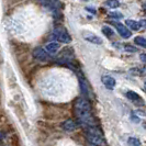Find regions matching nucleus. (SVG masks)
<instances>
[{
	"label": "nucleus",
	"instance_id": "nucleus-18",
	"mask_svg": "<svg viewBox=\"0 0 146 146\" xmlns=\"http://www.w3.org/2000/svg\"><path fill=\"white\" fill-rule=\"evenodd\" d=\"M109 17L110 18H113V19H122V18H123V15L120 13V12H110Z\"/></svg>",
	"mask_w": 146,
	"mask_h": 146
},
{
	"label": "nucleus",
	"instance_id": "nucleus-1",
	"mask_svg": "<svg viewBox=\"0 0 146 146\" xmlns=\"http://www.w3.org/2000/svg\"><path fill=\"white\" fill-rule=\"evenodd\" d=\"M74 112L77 117V121L85 127L97 126L95 119L91 113V104L86 98L80 97L74 103Z\"/></svg>",
	"mask_w": 146,
	"mask_h": 146
},
{
	"label": "nucleus",
	"instance_id": "nucleus-14",
	"mask_svg": "<svg viewBox=\"0 0 146 146\" xmlns=\"http://www.w3.org/2000/svg\"><path fill=\"white\" fill-rule=\"evenodd\" d=\"M106 6H108L109 8H112V9H115L120 6V1L119 0H106Z\"/></svg>",
	"mask_w": 146,
	"mask_h": 146
},
{
	"label": "nucleus",
	"instance_id": "nucleus-23",
	"mask_svg": "<svg viewBox=\"0 0 146 146\" xmlns=\"http://www.w3.org/2000/svg\"><path fill=\"white\" fill-rule=\"evenodd\" d=\"M88 146H97V145H92V144H90V143H89V144H88Z\"/></svg>",
	"mask_w": 146,
	"mask_h": 146
},
{
	"label": "nucleus",
	"instance_id": "nucleus-12",
	"mask_svg": "<svg viewBox=\"0 0 146 146\" xmlns=\"http://www.w3.org/2000/svg\"><path fill=\"white\" fill-rule=\"evenodd\" d=\"M125 24L127 25L129 29L133 30V31H139V28H141L139 22H136V21H134V20H126V21H125Z\"/></svg>",
	"mask_w": 146,
	"mask_h": 146
},
{
	"label": "nucleus",
	"instance_id": "nucleus-17",
	"mask_svg": "<svg viewBox=\"0 0 146 146\" xmlns=\"http://www.w3.org/2000/svg\"><path fill=\"white\" fill-rule=\"evenodd\" d=\"M123 50L125 52H130V53H135V52H139L137 51V48H135V47H133L131 45H124L123 46Z\"/></svg>",
	"mask_w": 146,
	"mask_h": 146
},
{
	"label": "nucleus",
	"instance_id": "nucleus-21",
	"mask_svg": "<svg viewBox=\"0 0 146 146\" xmlns=\"http://www.w3.org/2000/svg\"><path fill=\"white\" fill-rule=\"evenodd\" d=\"M142 74H144V75H146V68H144V69H142Z\"/></svg>",
	"mask_w": 146,
	"mask_h": 146
},
{
	"label": "nucleus",
	"instance_id": "nucleus-20",
	"mask_svg": "<svg viewBox=\"0 0 146 146\" xmlns=\"http://www.w3.org/2000/svg\"><path fill=\"white\" fill-rule=\"evenodd\" d=\"M139 24H141V27H142V28L146 29V19H143V20H141V21H139Z\"/></svg>",
	"mask_w": 146,
	"mask_h": 146
},
{
	"label": "nucleus",
	"instance_id": "nucleus-3",
	"mask_svg": "<svg viewBox=\"0 0 146 146\" xmlns=\"http://www.w3.org/2000/svg\"><path fill=\"white\" fill-rule=\"evenodd\" d=\"M88 143L97 146H107V142L103 137V135H96V134H89L86 133Z\"/></svg>",
	"mask_w": 146,
	"mask_h": 146
},
{
	"label": "nucleus",
	"instance_id": "nucleus-11",
	"mask_svg": "<svg viewBox=\"0 0 146 146\" xmlns=\"http://www.w3.org/2000/svg\"><path fill=\"white\" fill-rule=\"evenodd\" d=\"M59 48V43L57 42H50V43L46 45V47H45V50L47 53H50V54H53V53H56V52L58 51Z\"/></svg>",
	"mask_w": 146,
	"mask_h": 146
},
{
	"label": "nucleus",
	"instance_id": "nucleus-5",
	"mask_svg": "<svg viewBox=\"0 0 146 146\" xmlns=\"http://www.w3.org/2000/svg\"><path fill=\"white\" fill-rule=\"evenodd\" d=\"M112 24L114 25V28L117 30L119 34L123 37V38H130V37H131L132 33L129 28H126L125 25H123V24L120 23V22H112Z\"/></svg>",
	"mask_w": 146,
	"mask_h": 146
},
{
	"label": "nucleus",
	"instance_id": "nucleus-22",
	"mask_svg": "<svg viewBox=\"0 0 146 146\" xmlns=\"http://www.w3.org/2000/svg\"><path fill=\"white\" fill-rule=\"evenodd\" d=\"M144 89H145V90H146V81H145V82H144Z\"/></svg>",
	"mask_w": 146,
	"mask_h": 146
},
{
	"label": "nucleus",
	"instance_id": "nucleus-8",
	"mask_svg": "<svg viewBox=\"0 0 146 146\" xmlns=\"http://www.w3.org/2000/svg\"><path fill=\"white\" fill-rule=\"evenodd\" d=\"M82 36H84V38H85L86 41H88L89 43L97 44V45L102 44V38L99 37L98 35H96V34H94V33H85Z\"/></svg>",
	"mask_w": 146,
	"mask_h": 146
},
{
	"label": "nucleus",
	"instance_id": "nucleus-13",
	"mask_svg": "<svg viewBox=\"0 0 146 146\" xmlns=\"http://www.w3.org/2000/svg\"><path fill=\"white\" fill-rule=\"evenodd\" d=\"M134 43H136V45H139L141 47H145L146 48V38L143 36H136L134 38Z\"/></svg>",
	"mask_w": 146,
	"mask_h": 146
},
{
	"label": "nucleus",
	"instance_id": "nucleus-6",
	"mask_svg": "<svg viewBox=\"0 0 146 146\" xmlns=\"http://www.w3.org/2000/svg\"><path fill=\"white\" fill-rule=\"evenodd\" d=\"M126 98L129 99V100H131L133 103H135V106H144L145 102H144V100L141 98V96L139 94H136V92H134V91H127L126 94Z\"/></svg>",
	"mask_w": 146,
	"mask_h": 146
},
{
	"label": "nucleus",
	"instance_id": "nucleus-16",
	"mask_svg": "<svg viewBox=\"0 0 146 146\" xmlns=\"http://www.w3.org/2000/svg\"><path fill=\"white\" fill-rule=\"evenodd\" d=\"M127 143L130 146H141V141L136 137H130L127 139Z\"/></svg>",
	"mask_w": 146,
	"mask_h": 146
},
{
	"label": "nucleus",
	"instance_id": "nucleus-19",
	"mask_svg": "<svg viewBox=\"0 0 146 146\" xmlns=\"http://www.w3.org/2000/svg\"><path fill=\"white\" fill-rule=\"evenodd\" d=\"M139 59H141L142 62L146 63V53H143V54H141V55H139Z\"/></svg>",
	"mask_w": 146,
	"mask_h": 146
},
{
	"label": "nucleus",
	"instance_id": "nucleus-2",
	"mask_svg": "<svg viewBox=\"0 0 146 146\" xmlns=\"http://www.w3.org/2000/svg\"><path fill=\"white\" fill-rule=\"evenodd\" d=\"M53 37L57 41V42H60V43H70L72 42V37L69 35V33L64 29H60V28H57L55 29V31L53 32Z\"/></svg>",
	"mask_w": 146,
	"mask_h": 146
},
{
	"label": "nucleus",
	"instance_id": "nucleus-7",
	"mask_svg": "<svg viewBox=\"0 0 146 146\" xmlns=\"http://www.w3.org/2000/svg\"><path fill=\"white\" fill-rule=\"evenodd\" d=\"M77 126H78L77 122L72 120V119H68V120H66V121H64V122L62 123V129L67 132L75 131V130L77 129Z\"/></svg>",
	"mask_w": 146,
	"mask_h": 146
},
{
	"label": "nucleus",
	"instance_id": "nucleus-10",
	"mask_svg": "<svg viewBox=\"0 0 146 146\" xmlns=\"http://www.w3.org/2000/svg\"><path fill=\"white\" fill-rule=\"evenodd\" d=\"M79 82H80V89L82 95L85 96V97H89L90 96V88L88 86L87 81L85 80L82 77H80L79 78Z\"/></svg>",
	"mask_w": 146,
	"mask_h": 146
},
{
	"label": "nucleus",
	"instance_id": "nucleus-4",
	"mask_svg": "<svg viewBox=\"0 0 146 146\" xmlns=\"http://www.w3.org/2000/svg\"><path fill=\"white\" fill-rule=\"evenodd\" d=\"M32 55H33V57L35 59L41 60V62H46L47 59L50 58L48 53L46 52L45 48H42V47H36V48H34L33 52H32Z\"/></svg>",
	"mask_w": 146,
	"mask_h": 146
},
{
	"label": "nucleus",
	"instance_id": "nucleus-15",
	"mask_svg": "<svg viewBox=\"0 0 146 146\" xmlns=\"http://www.w3.org/2000/svg\"><path fill=\"white\" fill-rule=\"evenodd\" d=\"M102 33L107 37H112L113 35H114V32H113V30L110 29L109 27H103V28H102Z\"/></svg>",
	"mask_w": 146,
	"mask_h": 146
},
{
	"label": "nucleus",
	"instance_id": "nucleus-24",
	"mask_svg": "<svg viewBox=\"0 0 146 146\" xmlns=\"http://www.w3.org/2000/svg\"><path fill=\"white\" fill-rule=\"evenodd\" d=\"M143 8H144V9H145V10H146V3H145V5H144V6H143Z\"/></svg>",
	"mask_w": 146,
	"mask_h": 146
},
{
	"label": "nucleus",
	"instance_id": "nucleus-9",
	"mask_svg": "<svg viewBox=\"0 0 146 146\" xmlns=\"http://www.w3.org/2000/svg\"><path fill=\"white\" fill-rule=\"evenodd\" d=\"M101 81H102V84L108 88V89H111V90H112V89H114V87H115V79H114L113 77L109 76V75L102 76Z\"/></svg>",
	"mask_w": 146,
	"mask_h": 146
}]
</instances>
